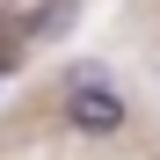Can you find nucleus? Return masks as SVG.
<instances>
[{"instance_id":"obj_1","label":"nucleus","mask_w":160,"mask_h":160,"mask_svg":"<svg viewBox=\"0 0 160 160\" xmlns=\"http://www.w3.org/2000/svg\"><path fill=\"white\" fill-rule=\"evenodd\" d=\"M58 117H66V131H80V138H117V131L131 124V102H124L117 80H88V88H66Z\"/></svg>"},{"instance_id":"obj_2","label":"nucleus","mask_w":160,"mask_h":160,"mask_svg":"<svg viewBox=\"0 0 160 160\" xmlns=\"http://www.w3.org/2000/svg\"><path fill=\"white\" fill-rule=\"evenodd\" d=\"M73 15H80V0H44V15L29 22V37H37V44H51V37H66V29H73Z\"/></svg>"}]
</instances>
